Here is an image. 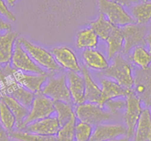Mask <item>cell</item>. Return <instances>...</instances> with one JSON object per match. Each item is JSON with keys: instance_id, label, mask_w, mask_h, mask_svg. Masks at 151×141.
Segmentation results:
<instances>
[{"instance_id": "obj_22", "label": "cell", "mask_w": 151, "mask_h": 141, "mask_svg": "<svg viewBox=\"0 0 151 141\" xmlns=\"http://www.w3.org/2000/svg\"><path fill=\"white\" fill-rule=\"evenodd\" d=\"M133 137V141H151V111L147 107L142 110Z\"/></svg>"}, {"instance_id": "obj_38", "label": "cell", "mask_w": 151, "mask_h": 141, "mask_svg": "<svg viewBox=\"0 0 151 141\" xmlns=\"http://www.w3.org/2000/svg\"><path fill=\"white\" fill-rule=\"evenodd\" d=\"M114 1L120 3L124 7H127V8H130L133 5L139 2V0H114Z\"/></svg>"}, {"instance_id": "obj_20", "label": "cell", "mask_w": 151, "mask_h": 141, "mask_svg": "<svg viewBox=\"0 0 151 141\" xmlns=\"http://www.w3.org/2000/svg\"><path fill=\"white\" fill-rule=\"evenodd\" d=\"M81 56L85 66L94 71L104 72L110 65L104 54L96 48L83 50Z\"/></svg>"}, {"instance_id": "obj_1", "label": "cell", "mask_w": 151, "mask_h": 141, "mask_svg": "<svg viewBox=\"0 0 151 141\" xmlns=\"http://www.w3.org/2000/svg\"><path fill=\"white\" fill-rule=\"evenodd\" d=\"M38 8L45 19L57 25L79 19L84 9L82 0H40Z\"/></svg>"}, {"instance_id": "obj_31", "label": "cell", "mask_w": 151, "mask_h": 141, "mask_svg": "<svg viewBox=\"0 0 151 141\" xmlns=\"http://www.w3.org/2000/svg\"><path fill=\"white\" fill-rule=\"evenodd\" d=\"M9 135L17 141H56V136H45L22 130H14L10 132Z\"/></svg>"}, {"instance_id": "obj_6", "label": "cell", "mask_w": 151, "mask_h": 141, "mask_svg": "<svg viewBox=\"0 0 151 141\" xmlns=\"http://www.w3.org/2000/svg\"><path fill=\"white\" fill-rule=\"evenodd\" d=\"M97 2L100 14H103L114 25L123 27L135 22L124 7L114 0H97Z\"/></svg>"}, {"instance_id": "obj_25", "label": "cell", "mask_w": 151, "mask_h": 141, "mask_svg": "<svg viewBox=\"0 0 151 141\" xmlns=\"http://www.w3.org/2000/svg\"><path fill=\"white\" fill-rule=\"evenodd\" d=\"M105 42L107 43L109 59H113L116 55L122 53L124 46V38L121 27L116 26Z\"/></svg>"}, {"instance_id": "obj_11", "label": "cell", "mask_w": 151, "mask_h": 141, "mask_svg": "<svg viewBox=\"0 0 151 141\" xmlns=\"http://www.w3.org/2000/svg\"><path fill=\"white\" fill-rule=\"evenodd\" d=\"M126 98V107L124 119L127 128V137L129 139L133 136L135 128L142 110V100L133 91L130 92Z\"/></svg>"}, {"instance_id": "obj_8", "label": "cell", "mask_w": 151, "mask_h": 141, "mask_svg": "<svg viewBox=\"0 0 151 141\" xmlns=\"http://www.w3.org/2000/svg\"><path fill=\"white\" fill-rule=\"evenodd\" d=\"M41 93L53 101H63L73 104L68 89L66 74L48 77L42 88Z\"/></svg>"}, {"instance_id": "obj_33", "label": "cell", "mask_w": 151, "mask_h": 141, "mask_svg": "<svg viewBox=\"0 0 151 141\" xmlns=\"http://www.w3.org/2000/svg\"><path fill=\"white\" fill-rule=\"evenodd\" d=\"M76 117L60 126L56 134V141H74V130L76 123Z\"/></svg>"}, {"instance_id": "obj_3", "label": "cell", "mask_w": 151, "mask_h": 141, "mask_svg": "<svg viewBox=\"0 0 151 141\" xmlns=\"http://www.w3.org/2000/svg\"><path fill=\"white\" fill-rule=\"evenodd\" d=\"M101 74L115 80L125 88L133 89L134 85L133 68L130 62L120 54L113 58V63L105 71L101 72Z\"/></svg>"}, {"instance_id": "obj_42", "label": "cell", "mask_w": 151, "mask_h": 141, "mask_svg": "<svg viewBox=\"0 0 151 141\" xmlns=\"http://www.w3.org/2000/svg\"><path fill=\"white\" fill-rule=\"evenodd\" d=\"M2 91H1V89H0V99L2 98Z\"/></svg>"}, {"instance_id": "obj_2", "label": "cell", "mask_w": 151, "mask_h": 141, "mask_svg": "<svg viewBox=\"0 0 151 141\" xmlns=\"http://www.w3.org/2000/svg\"><path fill=\"white\" fill-rule=\"evenodd\" d=\"M13 69L10 64L0 66V89L2 95L10 96L30 108L35 94L16 81L12 75Z\"/></svg>"}, {"instance_id": "obj_21", "label": "cell", "mask_w": 151, "mask_h": 141, "mask_svg": "<svg viewBox=\"0 0 151 141\" xmlns=\"http://www.w3.org/2000/svg\"><path fill=\"white\" fill-rule=\"evenodd\" d=\"M82 74L83 75L85 84V101L96 103L100 106L104 107L102 103V91L101 87L95 82L90 74L88 68L84 65L82 67Z\"/></svg>"}, {"instance_id": "obj_39", "label": "cell", "mask_w": 151, "mask_h": 141, "mask_svg": "<svg viewBox=\"0 0 151 141\" xmlns=\"http://www.w3.org/2000/svg\"><path fill=\"white\" fill-rule=\"evenodd\" d=\"M145 45L147 46V49L151 53V33H147L145 40Z\"/></svg>"}, {"instance_id": "obj_14", "label": "cell", "mask_w": 151, "mask_h": 141, "mask_svg": "<svg viewBox=\"0 0 151 141\" xmlns=\"http://www.w3.org/2000/svg\"><path fill=\"white\" fill-rule=\"evenodd\" d=\"M67 82L73 104H82L85 101V84L82 74L80 72H68Z\"/></svg>"}, {"instance_id": "obj_27", "label": "cell", "mask_w": 151, "mask_h": 141, "mask_svg": "<svg viewBox=\"0 0 151 141\" xmlns=\"http://www.w3.org/2000/svg\"><path fill=\"white\" fill-rule=\"evenodd\" d=\"M90 27L96 32L99 40L105 42L116 25L110 22L103 14H100L97 18L90 22Z\"/></svg>"}, {"instance_id": "obj_32", "label": "cell", "mask_w": 151, "mask_h": 141, "mask_svg": "<svg viewBox=\"0 0 151 141\" xmlns=\"http://www.w3.org/2000/svg\"><path fill=\"white\" fill-rule=\"evenodd\" d=\"M93 126L82 121H76L74 130V141H90L93 132Z\"/></svg>"}, {"instance_id": "obj_17", "label": "cell", "mask_w": 151, "mask_h": 141, "mask_svg": "<svg viewBox=\"0 0 151 141\" xmlns=\"http://www.w3.org/2000/svg\"><path fill=\"white\" fill-rule=\"evenodd\" d=\"M100 85L102 91V103L104 106L108 100L126 97L133 91V89L125 88L115 80L107 77L100 80Z\"/></svg>"}, {"instance_id": "obj_36", "label": "cell", "mask_w": 151, "mask_h": 141, "mask_svg": "<svg viewBox=\"0 0 151 141\" xmlns=\"http://www.w3.org/2000/svg\"><path fill=\"white\" fill-rule=\"evenodd\" d=\"M0 141H12L9 133L0 125Z\"/></svg>"}, {"instance_id": "obj_9", "label": "cell", "mask_w": 151, "mask_h": 141, "mask_svg": "<svg viewBox=\"0 0 151 141\" xmlns=\"http://www.w3.org/2000/svg\"><path fill=\"white\" fill-rule=\"evenodd\" d=\"M120 27L124 38V46L122 51L123 54H130L136 46H145L147 35L146 25L134 22Z\"/></svg>"}, {"instance_id": "obj_34", "label": "cell", "mask_w": 151, "mask_h": 141, "mask_svg": "<svg viewBox=\"0 0 151 141\" xmlns=\"http://www.w3.org/2000/svg\"><path fill=\"white\" fill-rule=\"evenodd\" d=\"M104 106L107 107L108 111H110L112 114H115V113L118 112L120 110L125 109L126 100H121V98L110 100L105 103Z\"/></svg>"}, {"instance_id": "obj_30", "label": "cell", "mask_w": 151, "mask_h": 141, "mask_svg": "<svg viewBox=\"0 0 151 141\" xmlns=\"http://www.w3.org/2000/svg\"><path fill=\"white\" fill-rule=\"evenodd\" d=\"M0 125L8 133L16 127V118L14 114L2 98L0 99Z\"/></svg>"}, {"instance_id": "obj_24", "label": "cell", "mask_w": 151, "mask_h": 141, "mask_svg": "<svg viewBox=\"0 0 151 141\" xmlns=\"http://www.w3.org/2000/svg\"><path fill=\"white\" fill-rule=\"evenodd\" d=\"M130 14L135 22L146 25L151 21V0L139 1L130 7Z\"/></svg>"}, {"instance_id": "obj_7", "label": "cell", "mask_w": 151, "mask_h": 141, "mask_svg": "<svg viewBox=\"0 0 151 141\" xmlns=\"http://www.w3.org/2000/svg\"><path fill=\"white\" fill-rule=\"evenodd\" d=\"M55 113L54 101L42 93L35 94L29 108V112L18 130L24 129L27 124L53 115Z\"/></svg>"}, {"instance_id": "obj_15", "label": "cell", "mask_w": 151, "mask_h": 141, "mask_svg": "<svg viewBox=\"0 0 151 141\" xmlns=\"http://www.w3.org/2000/svg\"><path fill=\"white\" fill-rule=\"evenodd\" d=\"M127 137V128L122 124H99L95 126L90 141H105Z\"/></svg>"}, {"instance_id": "obj_37", "label": "cell", "mask_w": 151, "mask_h": 141, "mask_svg": "<svg viewBox=\"0 0 151 141\" xmlns=\"http://www.w3.org/2000/svg\"><path fill=\"white\" fill-rule=\"evenodd\" d=\"M11 28H12V27H11V25L0 17V33L10 30H11Z\"/></svg>"}, {"instance_id": "obj_10", "label": "cell", "mask_w": 151, "mask_h": 141, "mask_svg": "<svg viewBox=\"0 0 151 141\" xmlns=\"http://www.w3.org/2000/svg\"><path fill=\"white\" fill-rule=\"evenodd\" d=\"M11 66L15 69L23 72L44 74L46 72L33 60L27 52L22 46L19 39L14 46V53L11 61Z\"/></svg>"}, {"instance_id": "obj_4", "label": "cell", "mask_w": 151, "mask_h": 141, "mask_svg": "<svg viewBox=\"0 0 151 141\" xmlns=\"http://www.w3.org/2000/svg\"><path fill=\"white\" fill-rule=\"evenodd\" d=\"M18 39L33 60L42 69L46 70L49 73H58L61 72L62 68L56 63L51 52L42 46L33 44L25 38L19 37Z\"/></svg>"}, {"instance_id": "obj_40", "label": "cell", "mask_w": 151, "mask_h": 141, "mask_svg": "<svg viewBox=\"0 0 151 141\" xmlns=\"http://www.w3.org/2000/svg\"><path fill=\"white\" fill-rule=\"evenodd\" d=\"M129 138L127 137L126 136L122 137H119V138H116V139H113V140H105V141H129Z\"/></svg>"}, {"instance_id": "obj_43", "label": "cell", "mask_w": 151, "mask_h": 141, "mask_svg": "<svg viewBox=\"0 0 151 141\" xmlns=\"http://www.w3.org/2000/svg\"><path fill=\"white\" fill-rule=\"evenodd\" d=\"M150 111H151V101H150Z\"/></svg>"}, {"instance_id": "obj_41", "label": "cell", "mask_w": 151, "mask_h": 141, "mask_svg": "<svg viewBox=\"0 0 151 141\" xmlns=\"http://www.w3.org/2000/svg\"><path fill=\"white\" fill-rule=\"evenodd\" d=\"M7 5L10 7H14V5L17 3V0H5Z\"/></svg>"}, {"instance_id": "obj_35", "label": "cell", "mask_w": 151, "mask_h": 141, "mask_svg": "<svg viewBox=\"0 0 151 141\" xmlns=\"http://www.w3.org/2000/svg\"><path fill=\"white\" fill-rule=\"evenodd\" d=\"M0 15L3 16L9 21L15 22L17 20V17L9 9V7L5 0H0Z\"/></svg>"}, {"instance_id": "obj_26", "label": "cell", "mask_w": 151, "mask_h": 141, "mask_svg": "<svg viewBox=\"0 0 151 141\" xmlns=\"http://www.w3.org/2000/svg\"><path fill=\"white\" fill-rule=\"evenodd\" d=\"M2 99L7 104L16 118V128L20 129L23 121L29 112V108L10 96L3 94Z\"/></svg>"}, {"instance_id": "obj_16", "label": "cell", "mask_w": 151, "mask_h": 141, "mask_svg": "<svg viewBox=\"0 0 151 141\" xmlns=\"http://www.w3.org/2000/svg\"><path fill=\"white\" fill-rule=\"evenodd\" d=\"M59 128L60 124L57 117L51 115L29 123L22 130L45 136H56Z\"/></svg>"}, {"instance_id": "obj_12", "label": "cell", "mask_w": 151, "mask_h": 141, "mask_svg": "<svg viewBox=\"0 0 151 141\" xmlns=\"http://www.w3.org/2000/svg\"><path fill=\"white\" fill-rule=\"evenodd\" d=\"M12 75L17 82L34 94H40L43 85L47 81L48 74H33L23 72L14 68Z\"/></svg>"}, {"instance_id": "obj_23", "label": "cell", "mask_w": 151, "mask_h": 141, "mask_svg": "<svg viewBox=\"0 0 151 141\" xmlns=\"http://www.w3.org/2000/svg\"><path fill=\"white\" fill-rule=\"evenodd\" d=\"M99 38L91 27H87L79 30L76 37V47L79 50L96 48L98 46Z\"/></svg>"}, {"instance_id": "obj_28", "label": "cell", "mask_w": 151, "mask_h": 141, "mask_svg": "<svg viewBox=\"0 0 151 141\" xmlns=\"http://www.w3.org/2000/svg\"><path fill=\"white\" fill-rule=\"evenodd\" d=\"M130 61L140 69L151 66V53L145 46H138L130 51Z\"/></svg>"}, {"instance_id": "obj_13", "label": "cell", "mask_w": 151, "mask_h": 141, "mask_svg": "<svg viewBox=\"0 0 151 141\" xmlns=\"http://www.w3.org/2000/svg\"><path fill=\"white\" fill-rule=\"evenodd\" d=\"M56 63L68 72H81L82 67L73 51L68 46H56L51 50Z\"/></svg>"}, {"instance_id": "obj_29", "label": "cell", "mask_w": 151, "mask_h": 141, "mask_svg": "<svg viewBox=\"0 0 151 141\" xmlns=\"http://www.w3.org/2000/svg\"><path fill=\"white\" fill-rule=\"evenodd\" d=\"M55 112L56 113L60 126H63L69 120L76 117L74 108L72 103H68L63 101H54Z\"/></svg>"}, {"instance_id": "obj_19", "label": "cell", "mask_w": 151, "mask_h": 141, "mask_svg": "<svg viewBox=\"0 0 151 141\" xmlns=\"http://www.w3.org/2000/svg\"><path fill=\"white\" fill-rule=\"evenodd\" d=\"M18 38V33L12 30L0 33V66L11 63L14 46Z\"/></svg>"}, {"instance_id": "obj_44", "label": "cell", "mask_w": 151, "mask_h": 141, "mask_svg": "<svg viewBox=\"0 0 151 141\" xmlns=\"http://www.w3.org/2000/svg\"><path fill=\"white\" fill-rule=\"evenodd\" d=\"M139 1H147V0H139Z\"/></svg>"}, {"instance_id": "obj_5", "label": "cell", "mask_w": 151, "mask_h": 141, "mask_svg": "<svg viewBox=\"0 0 151 141\" xmlns=\"http://www.w3.org/2000/svg\"><path fill=\"white\" fill-rule=\"evenodd\" d=\"M74 111L78 120L95 126L108 121L113 116L104 107L89 102H85L76 106Z\"/></svg>"}, {"instance_id": "obj_18", "label": "cell", "mask_w": 151, "mask_h": 141, "mask_svg": "<svg viewBox=\"0 0 151 141\" xmlns=\"http://www.w3.org/2000/svg\"><path fill=\"white\" fill-rule=\"evenodd\" d=\"M140 72L134 77L135 94L141 99L147 102L150 105L151 101V66L147 69H140Z\"/></svg>"}]
</instances>
